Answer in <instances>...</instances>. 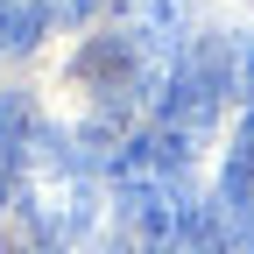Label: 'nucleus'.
Wrapping results in <instances>:
<instances>
[{"instance_id":"nucleus-1","label":"nucleus","mask_w":254,"mask_h":254,"mask_svg":"<svg viewBox=\"0 0 254 254\" xmlns=\"http://www.w3.org/2000/svg\"><path fill=\"white\" fill-rule=\"evenodd\" d=\"M14 205L36 219V233L57 254L85 247L92 219H99V170H92L85 141H71L64 127H36L21 170H14Z\"/></svg>"},{"instance_id":"nucleus-2","label":"nucleus","mask_w":254,"mask_h":254,"mask_svg":"<svg viewBox=\"0 0 254 254\" xmlns=\"http://www.w3.org/2000/svg\"><path fill=\"white\" fill-rule=\"evenodd\" d=\"M120 50H127L134 99L155 113L177 64L190 57V7L184 0H120Z\"/></svg>"},{"instance_id":"nucleus-3","label":"nucleus","mask_w":254,"mask_h":254,"mask_svg":"<svg viewBox=\"0 0 254 254\" xmlns=\"http://www.w3.org/2000/svg\"><path fill=\"white\" fill-rule=\"evenodd\" d=\"M226 92H233V71H226V57H219V43H190V57L177 64L163 106H155V134H163V148H177L184 163H190L198 141L212 134Z\"/></svg>"},{"instance_id":"nucleus-4","label":"nucleus","mask_w":254,"mask_h":254,"mask_svg":"<svg viewBox=\"0 0 254 254\" xmlns=\"http://www.w3.org/2000/svg\"><path fill=\"white\" fill-rule=\"evenodd\" d=\"M21 155H28V106L14 99V92H0V190L14 184Z\"/></svg>"},{"instance_id":"nucleus-5","label":"nucleus","mask_w":254,"mask_h":254,"mask_svg":"<svg viewBox=\"0 0 254 254\" xmlns=\"http://www.w3.org/2000/svg\"><path fill=\"white\" fill-rule=\"evenodd\" d=\"M43 28H50L43 0H0V50H28Z\"/></svg>"},{"instance_id":"nucleus-6","label":"nucleus","mask_w":254,"mask_h":254,"mask_svg":"<svg viewBox=\"0 0 254 254\" xmlns=\"http://www.w3.org/2000/svg\"><path fill=\"white\" fill-rule=\"evenodd\" d=\"M0 254H57V247L36 233V219H28L21 205H7L0 212Z\"/></svg>"},{"instance_id":"nucleus-7","label":"nucleus","mask_w":254,"mask_h":254,"mask_svg":"<svg viewBox=\"0 0 254 254\" xmlns=\"http://www.w3.org/2000/svg\"><path fill=\"white\" fill-rule=\"evenodd\" d=\"M43 7H50V21H92L106 0H43Z\"/></svg>"},{"instance_id":"nucleus-8","label":"nucleus","mask_w":254,"mask_h":254,"mask_svg":"<svg viewBox=\"0 0 254 254\" xmlns=\"http://www.w3.org/2000/svg\"><path fill=\"white\" fill-rule=\"evenodd\" d=\"M155 254H190V240H170V247H155Z\"/></svg>"},{"instance_id":"nucleus-9","label":"nucleus","mask_w":254,"mask_h":254,"mask_svg":"<svg viewBox=\"0 0 254 254\" xmlns=\"http://www.w3.org/2000/svg\"><path fill=\"white\" fill-rule=\"evenodd\" d=\"M99 254H127V247H99Z\"/></svg>"}]
</instances>
